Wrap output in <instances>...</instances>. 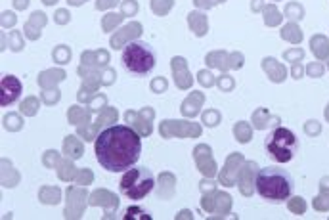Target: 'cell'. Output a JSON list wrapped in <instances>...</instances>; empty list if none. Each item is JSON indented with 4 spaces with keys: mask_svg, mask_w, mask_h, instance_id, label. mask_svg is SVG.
I'll use <instances>...</instances> for the list:
<instances>
[{
    "mask_svg": "<svg viewBox=\"0 0 329 220\" xmlns=\"http://www.w3.org/2000/svg\"><path fill=\"white\" fill-rule=\"evenodd\" d=\"M264 151L274 163H289L299 151V138L293 131L285 127H278L266 134Z\"/></svg>",
    "mask_w": 329,
    "mask_h": 220,
    "instance_id": "5b68a950",
    "label": "cell"
},
{
    "mask_svg": "<svg viewBox=\"0 0 329 220\" xmlns=\"http://www.w3.org/2000/svg\"><path fill=\"white\" fill-rule=\"evenodd\" d=\"M255 190L268 203H285L295 194V180L287 169L264 167L255 174Z\"/></svg>",
    "mask_w": 329,
    "mask_h": 220,
    "instance_id": "7a4b0ae2",
    "label": "cell"
},
{
    "mask_svg": "<svg viewBox=\"0 0 329 220\" xmlns=\"http://www.w3.org/2000/svg\"><path fill=\"white\" fill-rule=\"evenodd\" d=\"M94 153L107 172H124L140 161L142 138L126 124H113L98 134Z\"/></svg>",
    "mask_w": 329,
    "mask_h": 220,
    "instance_id": "6da1fadb",
    "label": "cell"
},
{
    "mask_svg": "<svg viewBox=\"0 0 329 220\" xmlns=\"http://www.w3.org/2000/svg\"><path fill=\"white\" fill-rule=\"evenodd\" d=\"M21 92H23V84L16 75H4L0 81V106H14L21 98Z\"/></svg>",
    "mask_w": 329,
    "mask_h": 220,
    "instance_id": "8992f818",
    "label": "cell"
},
{
    "mask_svg": "<svg viewBox=\"0 0 329 220\" xmlns=\"http://www.w3.org/2000/svg\"><path fill=\"white\" fill-rule=\"evenodd\" d=\"M121 64L124 71H128L134 77H148L157 66V54L148 42L132 41L123 48Z\"/></svg>",
    "mask_w": 329,
    "mask_h": 220,
    "instance_id": "3957f363",
    "label": "cell"
},
{
    "mask_svg": "<svg viewBox=\"0 0 329 220\" xmlns=\"http://www.w3.org/2000/svg\"><path fill=\"white\" fill-rule=\"evenodd\" d=\"M155 187V176L148 167H132L123 172L121 182H119V192L126 199L132 201H142L153 192Z\"/></svg>",
    "mask_w": 329,
    "mask_h": 220,
    "instance_id": "277c9868",
    "label": "cell"
},
{
    "mask_svg": "<svg viewBox=\"0 0 329 220\" xmlns=\"http://www.w3.org/2000/svg\"><path fill=\"white\" fill-rule=\"evenodd\" d=\"M130 216H134V218H151V214H149L148 211H144V209H140V207H128L126 211H124L123 218H130Z\"/></svg>",
    "mask_w": 329,
    "mask_h": 220,
    "instance_id": "52a82bcc",
    "label": "cell"
}]
</instances>
